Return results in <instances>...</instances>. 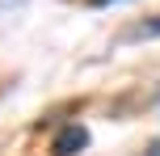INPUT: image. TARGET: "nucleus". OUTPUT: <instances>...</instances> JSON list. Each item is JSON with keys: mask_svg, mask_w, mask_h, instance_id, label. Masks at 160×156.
Listing matches in <instances>:
<instances>
[{"mask_svg": "<svg viewBox=\"0 0 160 156\" xmlns=\"http://www.w3.org/2000/svg\"><path fill=\"white\" fill-rule=\"evenodd\" d=\"M80 148H88V131H84L80 123L59 127V135L51 139V156H76Z\"/></svg>", "mask_w": 160, "mask_h": 156, "instance_id": "1", "label": "nucleus"}, {"mask_svg": "<svg viewBox=\"0 0 160 156\" xmlns=\"http://www.w3.org/2000/svg\"><path fill=\"white\" fill-rule=\"evenodd\" d=\"M127 42H139V38H160V13L156 17H143V21H135L127 34H122Z\"/></svg>", "mask_w": 160, "mask_h": 156, "instance_id": "2", "label": "nucleus"}, {"mask_svg": "<svg viewBox=\"0 0 160 156\" xmlns=\"http://www.w3.org/2000/svg\"><path fill=\"white\" fill-rule=\"evenodd\" d=\"M152 156H160V139H156V143H152Z\"/></svg>", "mask_w": 160, "mask_h": 156, "instance_id": "3", "label": "nucleus"}, {"mask_svg": "<svg viewBox=\"0 0 160 156\" xmlns=\"http://www.w3.org/2000/svg\"><path fill=\"white\" fill-rule=\"evenodd\" d=\"M93 4H110V0H93Z\"/></svg>", "mask_w": 160, "mask_h": 156, "instance_id": "4", "label": "nucleus"}]
</instances>
